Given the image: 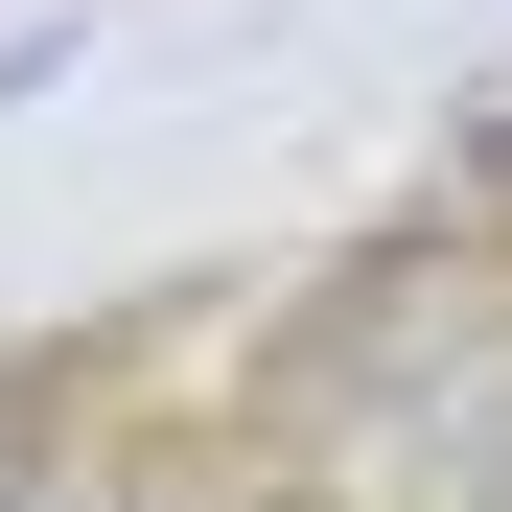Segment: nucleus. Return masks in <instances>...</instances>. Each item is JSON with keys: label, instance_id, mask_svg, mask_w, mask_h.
Returning <instances> with one entry per match:
<instances>
[{"label": "nucleus", "instance_id": "nucleus-1", "mask_svg": "<svg viewBox=\"0 0 512 512\" xmlns=\"http://www.w3.org/2000/svg\"><path fill=\"white\" fill-rule=\"evenodd\" d=\"M0 512H24V489H0Z\"/></svg>", "mask_w": 512, "mask_h": 512}]
</instances>
